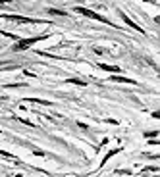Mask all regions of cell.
<instances>
[{
  "mask_svg": "<svg viewBox=\"0 0 160 177\" xmlns=\"http://www.w3.org/2000/svg\"><path fill=\"white\" fill-rule=\"evenodd\" d=\"M42 39H46V35H41V37H33V39H23V41L16 42L14 46H12V50H14V52L25 50V48H29V46H31L33 42H39V41H42Z\"/></svg>",
  "mask_w": 160,
  "mask_h": 177,
  "instance_id": "1",
  "label": "cell"
},
{
  "mask_svg": "<svg viewBox=\"0 0 160 177\" xmlns=\"http://www.w3.org/2000/svg\"><path fill=\"white\" fill-rule=\"evenodd\" d=\"M73 12H79L81 15H87V18H91V19H96V21H102V23H110L106 18H102V15H98V14H95V12H91V10H87V8H81V6H77V8H73ZM112 25V23H110Z\"/></svg>",
  "mask_w": 160,
  "mask_h": 177,
  "instance_id": "2",
  "label": "cell"
},
{
  "mask_svg": "<svg viewBox=\"0 0 160 177\" xmlns=\"http://www.w3.org/2000/svg\"><path fill=\"white\" fill-rule=\"evenodd\" d=\"M6 19H12V21H18V23H37V19L31 18H23V15H2Z\"/></svg>",
  "mask_w": 160,
  "mask_h": 177,
  "instance_id": "3",
  "label": "cell"
},
{
  "mask_svg": "<svg viewBox=\"0 0 160 177\" xmlns=\"http://www.w3.org/2000/svg\"><path fill=\"white\" fill-rule=\"evenodd\" d=\"M110 81H116V83H127V85H135L133 79H127V77H120V75H114V77H110Z\"/></svg>",
  "mask_w": 160,
  "mask_h": 177,
  "instance_id": "4",
  "label": "cell"
},
{
  "mask_svg": "<svg viewBox=\"0 0 160 177\" xmlns=\"http://www.w3.org/2000/svg\"><path fill=\"white\" fill-rule=\"evenodd\" d=\"M98 67L104 71H112V73H120V67L118 65H108V64H98Z\"/></svg>",
  "mask_w": 160,
  "mask_h": 177,
  "instance_id": "5",
  "label": "cell"
},
{
  "mask_svg": "<svg viewBox=\"0 0 160 177\" xmlns=\"http://www.w3.org/2000/svg\"><path fill=\"white\" fill-rule=\"evenodd\" d=\"M122 18H124V21H125V23L129 25V27H133V29H137V31H141V33H143V29L139 27V25H135V23H133V21H131V19H129V18H127V15H125V14H122Z\"/></svg>",
  "mask_w": 160,
  "mask_h": 177,
  "instance_id": "6",
  "label": "cell"
},
{
  "mask_svg": "<svg viewBox=\"0 0 160 177\" xmlns=\"http://www.w3.org/2000/svg\"><path fill=\"white\" fill-rule=\"evenodd\" d=\"M29 102H35V104H42V106H48V104H52V102H48V100H37V98H29Z\"/></svg>",
  "mask_w": 160,
  "mask_h": 177,
  "instance_id": "7",
  "label": "cell"
},
{
  "mask_svg": "<svg viewBox=\"0 0 160 177\" xmlns=\"http://www.w3.org/2000/svg\"><path fill=\"white\" fill-rule=\"evenodd\" d=\"M68 83H73V85H79V87H85V81H81V79H68Z\"/></svg>",
  "mask_w": 160,
  "mask_h": 177,
  "instance_id": "8",
  "label": "cell"
},
{
  "mask_svg": "<svg viewBox=\"0 0 160 177\" xmlns=\"http://www.w3.org/2000/svg\"><path fill=\"white\" fill-rule=\"evenodd\" d=\"M156 135H158V131H151V133H145V137H147V139H154Z\"/></svg>",
  "mask_w": 160,
  "mask_h": 177,
  "instance_id": "9",
  "label": "cell"
},
{
  "mask_svg": "<svg viewBox=\"0 0 160 177\" xmlns=\"http://www.w3.org/2000/svg\"><path fill=\"white\" fill-rule=\"evenodd\" d=\"M16 177H21V175H16Z\"/></svg>",
  "mask_w": 160,
  "mask_h": 177,
  "instance_id": "10",
  "label": "cell"
}]
</instances>
